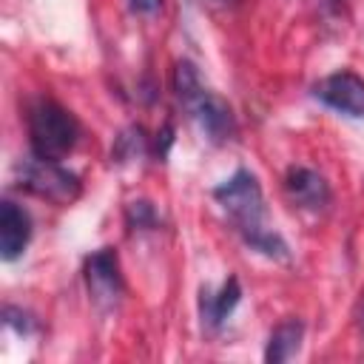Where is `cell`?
Listing matches in <instances>:
<instances>
[{
    "label": "cell",
    "instance_id": "obj_1",
    "mask_svg": "<svg viewBox=\"0 0 364 364\" xmlns=\"http://www.w3.org/2000/svg\"><path fill=\"white\" fill-rule=\"evenodd\" d=\"M80 136L77 119L54 100H37L28 108V142L31 154L40 159L60 162Z\"/></svg>",
    "mask_w": 364,
    "mask_h": 364
},
{
    "label": "cell",
    "instance_id": "obj_2",
    "mask_svg": "<svg viewBox=\"0 0 364 364\" xmlns=\"http://www.w3.org/2000/svg\"><path fill=\"white\" fill-rule=\"evenodd\" d=\"M213 196L230 213V219L236 222L245 242L259 236L262 230H267L264 228V196H262V188L250 171H245V168L236 171L230 179H225L213 191Z\"/></svg>",
    "mask_w": 364,
    "mask_h": 364
},
{
    "label": "cell",
    "instance_id": "obj_3",
    "mask_svg": "<svg viewBox=\"0 0 364 364\" xmlns=\"http://www.w3.org/2000/svg\"><path fill=\"white\" fill-rule=\"evenodd\" d=\"M17 179H20L23 191H28L46 202H54V205H68L80 196V176L54 159L34 156V159L20 162Z\"/></svg>",
    "mask_w": 364,
    "mask_h": 364
},
{
    "label": "cell",
    "instance_id": "obj_4",
    "mask_svg": "<svg viewBox=\"0 0 364 364\" xmlns=\"http://www.w3.org/2000/svg\"><path fill=\"white\" fill-rule=\"evenodd\" d=\"M185 105H188L193 122L199 125V131H202L210 142H228V139L233 136V131H236L233 111H230V105H228L219 94L208 91V88L202 85L191 100H185Z\"/></svg>",
    "mask_w": 364,
    "mask_h": 364
},
{
    "label": "cell",
    "instance_id": "obj_5",
    "mask_svg": "<svg viewBox=\"0 0 364 364\" xmlns=\"http://www.w3.org/2000/svg\"><path fill=\"white\" fill-rule=\"evenodd\" d=\"M85 284L97 307L111 310L122 296V276L119 262L111 247H100L85 259Z\"/></svg>",
    "mask_w": 364,
    "mask_h": 364
},
{
    "label": "cell",
    "instance_id": "obj_6",
    "mask_svg": "<svg viewBox=\"0 0 364 364\" xmlns=\"http://www.w3.org/2000/svg\"><path fill=\"white\" fill-rule=\"evenodd\" d=\"M313 94L338 114L364 117V80L353 71H336L324 77L321 82H316Z\"/></svg>",
    "mask_w": 364,
    "mask_h": 364
},
{
    "label": "cell",
    "instance_id": "obj_7",
    "mask_svg": "<svg viewBox=\"0 0 364 364\" xmlns=\"http://www.w3.org/2000/svg\"><path fill=\"white\" fill-rule=\"evenodd\" d=\"M284 191L293 205L307 208V210H321L330 202V188L324 176L310 168H290L284 176Z\"/></svg>",
    "mask_w": 364,
    "mask_h": 364
},
{
    "label": "cell",
    "instance_id": "obj_8",
    "mask_svg": "<svg viewBox=\"0 0 364 364\" xmlns=\"http://www.w3.org/2000/svg\"><path fill=\"white\" fill-rule=\"evenodd\" d=\"M31 236V219L23 208H17L14 202H3L0 205V256L6 262L17 259Z\"/></svg>",
    "mask_w": 364,
    "mask_h": 364
},
{
    "label": "cell",
    "instance_id": "obj_9",
    "mask_svg": "<svg viewBox=\"0 0 364 364\" xmlns=\"http://www.w3.org/2000/svg\"><path fill=\"white\" fill-rule=\"evenodd\" d=\"M301 336H304V324L299 318H287L282 321L270 338H267V350H264V361L267 364H282L287 358H293L301 347Z\"/></svg>",
    "mask_w": 364,
    "mask_h": 364
},
{
    "label": "cell",
    "instance_id": "obj_10",
    "mask_svg": "<svg viewBox=\"0 0 364 364\" xmlns=\"http://www.w3.org/2000/svg\"><path fill=\"white\" fill-rule=\"evenodd\" d=\"M239 299H242V287H239V279L236 276H230L225 282V287L219 290V296H210V293L202 290V321L216 330L233 313V307L239 304Z\"/></svg>",
    "mask_w": 364,
    "mask_h": 364
},
{
    "label": "cell",
    "instance_id": "obj_11",
    "mask_svg": "<svg viewBox=\"0 0 364 364\" xmlns=\"http://www.w3.org/2000/svg\"><path fill=\"white\" fill-rule=\"evenodd\" d=\"M199 88H202V80H199V71L193 68V63H188V60L176 63V68H173V94L179 97V102L191 100Z\"/></svg>",
    "mask_w": 364,
    "mask_h": 364
},
{
    "label": "cell",
    "instance_id": "obj_12",
    "mask_svg": "<svg viewBox=\"0 0 364 364\" xmlns=\"http://www.w3.org/2000/svg\"><path fill=\"white\" fill-rule=\"evenodd\" d=\"M145 148V139H142V128H128L117 136V145L111 151V156L117 162H128V159H136Z\"/></svg>",
    "mask_w": 364,
    "mask_h": 364
},
{
    "label": "cell",
    "instance_id": "obj_13",
    "mask_svg": "<svg viewBox=\"0 0 364 364\" xmlns=\"http://www.w3.org/2000/svg\"><path fill=\"white\" fill-rule=\"evenodd\" d=\"M128 225L131 228H151V225H156V213H154V208H151V202H131L128 205Z\"/></svg>",
    "mask_w": 364,
    "mask_h": 364
},
{
    "label": "cell",
    "instance_id": "obj_14",
    "mask_svg": "<svg viewBox=\"0 0 364 364\" xmlns=\"http://www.w3.org/2000/svg\"><path fill=\"white\" fill-rule=\"evenodd\" d=\"M3 318H6V324L9 327H14L17 333H31L34 330V321H31V316L28 313H23V310H17V307H6L3 310Z\"/></svg>",
    "mask_w": 364,
    "mask_h": 364
},
{
    "label": "cell",
    "instance_id": "obj_15",
    "mask_svg": "<svg viewBox=\"0 0 364 364\" xmlns=\"http://www.w3.org/2000/svg\"><path fill=\"white\" fill-rule=\"evenodd\" d=\"M171 142H173V125L168 122V125H165V128L156 134V156H159V159H165V156H168Z\"/></svg>",
    "mask_w": 364,
    "mask_h": 364
},
{
    "label": "cell",
    "instance_id": "obj_16",
    "mask_svg": "<svg viewBox=\"0 0 364 364\" xmlns=\"http://www.w3.org/2000/svg\"><path fill=\"white\" fill-rule=\"evenodd\" d=\"M131 3V11H136V14H156L159 11V6H162V0H128Z\"/></svg>",
    "mask_w": 364,
    "mask_h": 364
},
{
    "label": "cell",
    "instance_id": "obj_17",
    "mask_svg": "<svg viewBox=\"0 0 364 364\" xmlns=\"http://www.w3.org/2000/svg\"><path fill=\"white\" fill-rule=\"evenodd\" d=\"M321 3H324L327 9H338V3H341V0H321Z\"/></svg>",
    "mask_w": 364,
    "mask_h": 364
},
{
    "label": "cell",
    "instance_id": "obj_18",
    "mask_svg": "<svg viewBox=\"0 0 364 364\" xmlns=\"http://www.w3.org/2000/svg\"><path fill=\"white\" fill-rule=\"evenodd\" d=\"M219 3H228V0H219Z\"/></svg>",
    "mask_w": 364,
    "mask_h": 364
}]
</instances>
